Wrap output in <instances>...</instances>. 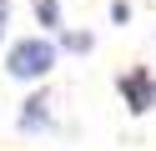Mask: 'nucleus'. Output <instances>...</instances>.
<instances>
[{
  "label": "nucleus",
  "instance_id": "obj_1",
  "mask_svg": "<svg viewBox=\"0 0 156 151\" xmlns=\"http://www.w3.org/2000/svg\"><path fill=\"white\" fill-rule=\"evenodd\" d=\"M10 76H20V81H35V76H45V70L55 66V45L51 40H20V45L10 50Z\"/></svg>",
  "mask_w": 156,
  "mask_h": 151
},
{
  "label": "nucleus",
  "instance_id": "obj_2",
  "mask_svg": "<svg viewBox=\"0 0 156 151\" xmlns=\"http://www.w3.org/2000/svg\"><path fill=\"white\" fill-rule=\"evenodd\" d=\"M41 126H51V101H45V96H30L25 111H20V131H41Z\"/></svg>",
  "mask_w": 156,
  "mask_h": 151
},
{
  "label": "nucleus",
  "instance_id": "obj_3",
  "mask_svg": "<svg viewBox=\"0 0 156 151\" xmlns=\"http://www.w3.org/2000/svg\"><path fill=\"white\" fill-rule=\"evenodd\" d=\"M121 91L131 96V111H146V96H151V86H146V76H141V70H136L131 81H121Z\"/></svg>",
  "mask_w": 156,
  "mask_h": 151
},
{
  "label": "nucleus",
  "instance_id": "obj_4",
  "mask_svg": "<svg viewBox=\"0 0 156 151\" xmlns=\"http://www.w3.org/2000/svg\"><path fill=\"white\" fill-rule=\"evenodd\" d=\"M35 20H41L45 30L61 25V0H35Z\"/></svg>",
  "mask_w": 156,
  "mask_h": 151
},
{
  "label": "nucleus",
  "instance_id": "obj_5",
  "mask_svg": "<svg viewBox=\"0 0 156 151\" xmlns=\"http://www.w3.org/2000/svg\"><path fill=\"white\" fill-rule=\"evenodd\" d=\"M66 45H71V50H91V35H81V30H71V35H66Z\"/></svg>",
  "mask_w": 156,
  "mask_h": 151
},
{
  "label": "nucleus",
  "instance_id": "obj_6",
  "mask_svg": "<svg viewBox=\"0 0 156 151\" xmlns=\"http://www.w3.org/2000/svg\"><path fill=\"white\" fill-rule=\"evenodd\" d=\"M111 20H121V25H126V20H131V5H126V0H116V5H111Z\"/></svg>",
  "mask_w": 156,
  "mask_h": 151
},
{
  "label": "nucleus",
  "instance_id": "obj_7",
  "mask_svg": "<svg viewBox=\"0 0 156 151\" xmlns=\"http://www.w3.org/2000/svg\"><path fill=\"white\" fill-rule=\"evenodd\" d=\"M5 15H10V5H5V0H0V25H5Z\"/></svg>",
  "mask_w": 156,
  "mask_h": 151
}]
</instances>
